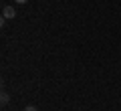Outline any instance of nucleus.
Returning <instances> with one entry per match:
<instances>
[{
	"label": "nucleus",
	"instance_id": "obj_1",
	"mask_svg": "<svg viewBox=\"0 0 121 111\" xmlns=\"http://www.w3.org/2000/svg\"><path fill=\"white\" fill-rule=\"evenodd\" d=\"M2 14H4V18H14V16H16V10H14L12 6H4Z\"/></svg>",
	"mask_w": 121,
	"mask_h": 111
},
{
	"label": "nucleus",
	"instance_id": "obj_2",
	"mask_svg": "<svg viewBox=\"0 0 121 111\" xmlns=\"http://www.w3.org/2000/svg\"><path fill=\"white\" fill-rule=\"evenodd\" d=\"M8 93H6V91H2V95H0V101H2V103H8Z\"/></svg>",
	"mask_w": 121,
	"mask_h": 111
},
{
	"label": "nucleus",
	"instance_id": "obj_3",
	"mask_svg": "<svg viewBox=\"0 0 121 111\" xmlns=\"http://www.w3.org/2000/svg\"><path fill=\"white\" fill-rule=\"evenodd\" d=\"M24 111H36V107L35 105H28V107H24Z\"/></svg>",
	"mask_w": 121,
	"mask_h": 111
},
{
	"label": "nucleus",
	"instance_id": "obj_4",
	"mask_svg": "<svg viewBox=\"0 0 121 111\" xmlns=\"http://www.w3.org/2000/svg\"><path fill=\"white\" fill-rule=\"evenodd\" d=\"M16 2L18 4H26V0H16Z\"/></svg>",
	"mask_w": 121,
	"mask_h": 111
}]
</instances>
